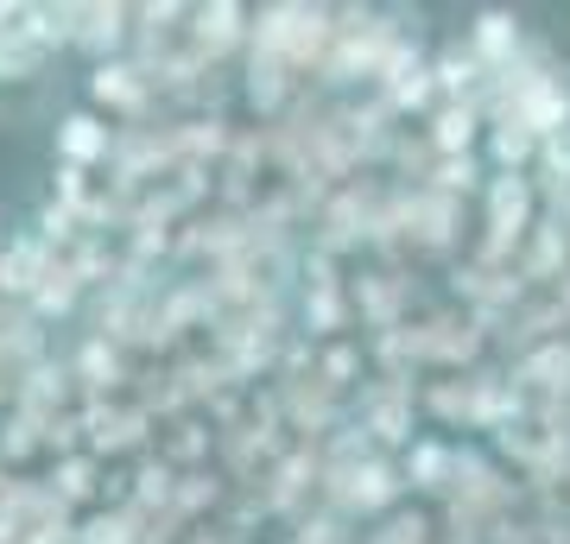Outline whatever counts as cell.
I'll list each match as a JSON object with an SVG mask.
<instances>
[{
  "mask_svg": "<svg viewBox=\"0 0 570 544\" xmlns=\"http://www.w3.org/2000/svg\"><path fill=\"white\" fill-rule=\"evenodd\" d=\"M39 279H45V247L39 241L0 247V291H32Z\"/></svg>",
  "mask_w": 570,
  "mask_h": 544,
  "instance_id": "cell-2",
  "label": "cell"
},
{
  "mask_svg": "<svg viewBox=\"0 0 570 544\" xmlns=\"http://www.w3.org/2000/svg\"><path fill=\"white\" fill-rule=\"evenodd\" d=\"M482 44H489V51H501V44H508V20H501V13H489V20H482Z\"/></svg>",
  "mask_w": 570,
  "mask_h": 544,
  "instance_id": "cell-5",
  "label": "cell"
},
{
  "mask_svg": "<svg viewBox=\"0 0 570 544\" xmlns=\"http://www.w3.org/2000/svg\"><path fill=\"white\" fill-rule=\"evenodd\" d=\"M469 133H475V121H469V108H450L444 121H438V146H444V152L469 146Z\"/></svg>",
  "mask_w": 570,
  "mask_h": 544,
  "instance_id": "cell-4",
  "label": "cell"
},
{
  "mask_svg": "<svg viewBox=\"0 0 570 544\" xmlns=\"http://www.w3.org/2000/svg\"><path fill=\"white\" fill-rule=\"evenodd\" d=\"M58 159H63V165H96V159H108V121H96L89 108L63 115V121H58Z\"/></svg>",
  "mask_w": 570,
  "mask_h": 544,
  "instance_id": "cell-1",
  "label": "cell"
},
{
  "mask_svg": "<svg viewBox=\"0 0 570 544\" xmlns=\"http://www.w3.org/2000/svg\"><path fill=\"white\" fill-rule=\"evenodd\" d=\"M0 32H7V7H0Z\"/></svg>",
  "mask_w": 570,
  "mask_h": 544,
  "instance_id": "cell-6",
  "label": "cell"
},
{
  "mask_svg": "<svg viewBox=\"0 0 570 544\" xmlns=\"http://www.w3.org/2000/svg\"><path fill=\"white\" fill-rule=\"evenodd\" d=\"M89 96L96 101H115V108H134V101H140V89H134V82H127V70H96V82H89Z\"/></svg>",
  "mask_w": 570,
  "mask_h": 544,
  "instance_id": "cell-3",
  "label": "cell"
}]
</instances>
